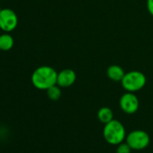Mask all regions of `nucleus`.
Instances as JSON below:
<instances>
[{"instance_id":"obj_1","label":"nucleus","mask_w":153,"mask_h":153,"mask_svg":"<svg viewBox=\"0 0 153 153\" xmlns=\"http://www.w3.org/2000/svg\"><path fill=\"white\" fill-rule=\"evenodd\" d=\"M57 76L58 72L52 67L43 65L34 69L31 76V81L35 88L46 91L57 84Z\"/></svg>"},{"instance_id":"obj_2","label":"nucleus","mask_w":153,"mask_h":153,"mask_svg":"<svg viewBox=\"0 0 153 153\" xmlns=\"http://www.w3.org/2000/svg\"><path fill=\"white\" fill-rule=\"evenodd\" d=\"M103 135L107 143L118 145L125 140L127 134L123 124L120 121L113 119L111 122L105 124Z\"/></svg>"},{"instance_id":"obj_3","label":"nucleus","mask_w":153,"mask_h":153,"mask_svg":"<svg viewBox=\"0 0 153 153\" xmlns=\"http://www.w3.org/2000/svg\"><path fill=\"white\" fill-rule=\"evenodd\" d=\"M147 83V78L144 73L139 70H131L125 72L121 81L123 88L127 92H138L141 90Z\"/></svg>"},{"instance_id":"obj_4","label":"nucleus","mask_w":153,"mask_h":153,"mask_svg":"<svg viewBox=\"0 0 153 153\" xmlns=\"http://www.w3.org/2000/svg\"><path fill=\"white\" fill-rule=\"evenodd\" d=\"M125 141L133 150H142L146 149L150 141L149 135L142 130H135L126 135Z\"/></svg>"},{"instance_id":"obj_5","label":"nucleus","mask_w":153,"mask_h":153,"mask_svg":"<svg viewBox=\"0 0 153 153\" xmlns=\"http://www.w3.org/2000/svg\"><path fill=\"white\" fill-rule=\"evenodd\" d=\"M18 25V16L10 8H3L0 12V30L4 33L13 32Z\"/></svg>"},{"instance_id":"obj_6","label":"nucleus","mask_w":153,"mask_h":153,"mask_svg":"<svg viewBox=\"0 0 153 153\" xmlns=\"http://www.w3.org/2000/svg\"><path fill=\"white\" fill-rule=\"evenodd\" d=\"M119 105L121 110L127 114H135L140 106V101L135 93L132 92H125L119 100Z\"/></svg>"},{"instance_id":"obj_7","label":"nucleus","mask_w":153,"mask_h":153,"mask_svg":"<svg viewBox=\"0 0 153 153\" xmlns=\"http://www.w3.org/2000/svg\"><path fill=\"white\" fill-rule=\"evenodd\" d=\"M76 80V74L71 68H64L58 72L57 85L61 88H67L74 85Z\"/></svg>"},{"instance_id":"obj_8","label":"nucleus","mask_w":153,"mask_h":153,"mask_svg":"<svg viewBox=\"0 0 153 153\" xmlns=\"http://www.w3.org/2000/svg\"><path fill=\"white\" fill-rule=\"evenodd\" d=\"M124 75H125L124 69L121 66L116 64L109 66L106 69L107 78L114 82H121Z\"/></svg>"},{"instance_id":"obj_9","label":"nucleus","mask_w":153,"mask_h":153,"mask_svg":"<svg viewBox=\"0 0 153 153\" xmlns=\"http://www.w3.org/2000/svg\"><path fill=\"white\" fill-rule=\"evenodd\" d=\"M14 44L15 41L10 33H4L0 34V51H8L14 47Z\"/></svg>"},{"instance_id":"obj_10","label":"nucleus","mask_w":153,"mask_h":153,"mask_svg":"<svg viewBox=\"0 0 153 153\" xmlns=\"http://www.w3.org/2000/svg\"><path fill=\"white\" fill-rule=\"evenodd\" d=\"M97 118L100 123L105 124L114 119V113L111 108L107 106L101 107L97 112Z\"/></svg>"},{"instance_id":"obj_11","label":"nucleus","mask_w":153,"mask_h":153,"mask_svg":"<svg viewBox=\"0 0 153 153\" xmlns=\"http://www.w3.org/2000/svg\"><path fill=\"white\" fill-rule=\"evenodd\" d=\"M46 93H47V97L50 100L57 101L61 97V88L56 84V85L51 87L50 88H48L46 90Z\"/></svg>"},{"instance_id":"obj_12","label":"nucleus","mask_w":153,"mask_h":153,"mask_svg":"<svg viewBox=\"0 0 153 153\" xmlns=\"http://www.w3.org/2000/svg\"><path fill=\"white\" fill-rule=\"evenodd\" d=\"M131 147L128 145V143L125 141V142H122L120 144L117 145V148H116V153H131Z\"/></svg>"},{"instance_id":"obj_13","label":"nucleus","mask_w":153,"mask_h":153,"mask_svg":"<svg viewBox=\"0 0 153 153\" xmlns=\"http://www.w3.org/2000/svg\"><path fill=\"white\" fill-rule=\"evenodd\" d=\"M147 9L149 15L153 16V0H147Z\"/></svg>"},{"instance_id":"obj_14","label":"nucleus","mask_w":153,"mask_h":153,"mask_svg":"<svg viewBox=\"0 0 153 153\" xmlns=\"http://www.w3.org/2000/svg\"><path fill=\"white\" fill-rule=\"evenodd\" d=\"M2 9H3V8H1V7H0V12H1V11H2Z\"/></svg>"}]
</instances>
